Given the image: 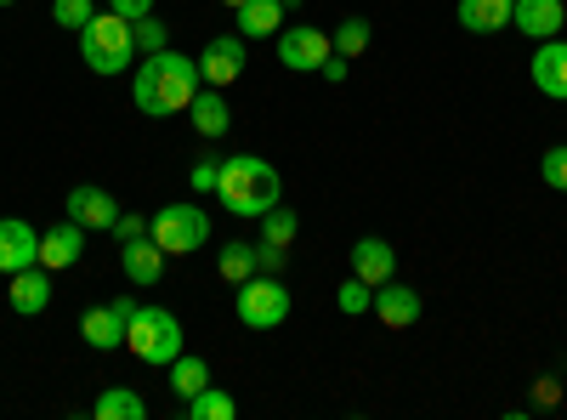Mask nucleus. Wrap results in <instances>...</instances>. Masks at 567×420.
I'll list each match as a JSON object with an SVG mask.
<instances>
[{"instance_id":"f257e3e1","label":"nucleus","mask_w":567,"mask_h":420,"mask_svg":"<svg viewBox=\"0 0 567 420\" xmlns=\"http://www.w3.org/2000/svg\"><path fill=\"white\" fill-rule=\"evenodd\" d=\"M199 58H187V52H148V58H136L131 69V103L148 114V120H171V114H187V103H194V91H199Z\"/></svg>"},{"instance_id":"f03ea898","label":"nucleus","mask_w":567,"mask_h":420,"mask_svg":"<svg viewBox=\"0 0 567 420\" xmlns=\"http://www.w3.org/2000/svg\"><path fill=\"white\" fill-rule=\"evenodd\" d=\"M216 199H221L227 216L261 222L272 205H284V176L261 154H227L221 160V176H216Z\"/></svg>"},{"instance_id":"7ed1b4c3","label":"nucleus","mask_w":567,"mask_h":420,"mask_svg":"<svg viewBox=\"0 0 567 420\" xmlns=\"http://www.w3.org/2000/svg\"><path fill=\"white\" fill-rule=\"evenodd\" d=\"M80 58H85V69L91 74H125V69H136V40H131V18H120V12H97L85 29H80Z\"/></svg>"},{"instance_id":"20e7f679","label":"nucleus","mask_w":567,"mask_h":420,"mask_svg":"<svg viewBox=\"0 0 567 420\" xmlns=\"http://www.w3.org/2000/svg\"><path fill=\"white\" fill-rule=\"evenodd\" d=\"M125 347L142 358V363H159L171 369L182 358V318L171 307H136L131 324H125Z\"/></svg>"},{"instance_id":"39448f33","label":"nucleus","mask_w":567,"mask_h":420,"mask_svg":"<svg viewBox=\"0 0 567 420\" xmlns=\"http://www.w3.org/2000/svg\"><path fill=\"white\" fill-rule=\"evenodd\" d=\"M148 239H154L165 256H194V250L210 245V216H205V205H194V199L159 205L154 222H148Z\"/></svg>"},{"instance_id":"423d86ee","label":"nucleus","mask_w":567,"mask_h":420,"mask_svg":"<svg viewBox=\"0 0 567 420\" xmlns=\"http://www.w3.org/2000/svg\"><path fill=\"white\" fill-rule=\"evenodd\" d=\"M290 318V290H284L278 273H256L239 285V324L245 330H278Z\"/></svg>"},{"instance_id":"0eeeda50","label":"nucleus","mask_w":567,"mask_h":420,"mask_svg":"<svg viewBox=\"0 0 567 420\" xmlns=\"http://www.w3.org/2000/svg\"><path fill=\"white\" fill-rule=\"evenodd\" d=\"M272 40H278V63L290 74H318L323 58L336 52V40H329L323 29H312V23H290V29H278Z\"/></svg>"},{"instance_id":"6e6552de","label":"nucleus","mask_w":567,"mask_h":420,"mask_svg":"<svg viewBox=\"0 0 567 420\" xmlns=\"http://www.w3.org/2000/svg\"><path fill=\"white\" fill-rule=\"evenodd\" d=\"M63 211H69L85 233H114V222H120V199H114L109 188H97V182H80V188H69Z\"/></svg>"},{"instance_id":"1a4fd4ad","label":"nucleus","mask_w":567,"mask_h":420,"mask_svg":"<svg viewBox=\"0 0 567 420\" xmlns=\"http://www.w3.org/2000/svg\"><path fill=\"white\" fill-rule=\"evenodd\" d=\"M528 74H534V91L550 103H567V40H534V58H528Z\"/></svg>"},{"instance_id":"9d476101","label":"nucleus","mask_w":567,"mask_h":420,"mask_svg":"<svg viewBox=\"0 0 567 420\" xmlns=\"http://www.w3.org/2000/svg\"><path fill=\"white\" fill-rule=\"evenodd\" d=\"M245 63H250L245 34H210V40H205V52H199V74H205V85H233V80L245 74Z\"/></svg>"},{"instance_id":"9b49d317","label":"nucleus","mask_w":567,"mask_h":420,"mask_svg":"<svg viewBox=\"0 0 567 420\" xmlns=\"http://www.w3.org/2000/svg\"><path fill=\"white\" fill-rule=\"evenodd\" d=\"M40 262V233L23 222V216H0V273H23Z\"/></svg>"},{"instance_id":"f8f14e48","label":"nucleus","mask_w":567,"mask_h":420,"mask_svg":"<svg viewBox=\"0 0 567 420\" xmlns=\"http://www.w3.org/2000/svg\"><path fill=\"white\" fill-rule=\"evenodd\" d=\"M165 262H171V256L148 239V233H142V239H125V245H120V273L131 278L136 290H154L159 278H165Z\"/></svg>"},{"instance_id":"ddd939ff","label":"nucleus","mask_w":567,"mask_h":420,"mask_svg":"<svg viewBox=\"0 0 567 420\" xmlns=\"http://www.w3.org/2000/svg\"><path fill=\"white\" fill-rule=\"evenodd\" d=\"M80 256H85V227H80L74 216H63L58 227L40 233V267H45V273H63V267H74Z\"/></svg>"},{"instance_id":"4468645a","label":"nucleus","mask_w":567,"mask_h":420,"mask_svg":"<svg viewBox=\"0 0 567 420\" xmlns=\"http://www.w3.org/2000/svg\"><path fill=\"white\" fill-rule=\"evenodd\" d=\"M52 278H58V273H45L40 262L23 267V273H12V290H7L12 313H18V318H40L45 307H52Z\"/></svg>"},{"instance_id":"2eb2a0df","label":"nucleus","mask_w":567,"mask_h":420,"mask_svg":"<svg viewBox=\"0 0 567 420\" xmlns=\"http://www.w3.org/2000/svg\"><path fill=\"white\" fill-rule=\"evenodd\" d=\"M374 318L386 324V330H409V324H420V290L398 285V278H386V285H374Z\"/></svg>"},{"instance_id":"dca6fc26","label":"nucleus","mask_w":567,"mask_h":420,"mask_svg":"<svg viewBox=\"0 0 567 420\" xmlns=\"http://www.w3.org/2000/svg\"><path fill=\"white\" fill-rule=\"evenodd\" d=\"M561 23H567L561 0H516V12H511V29L528 34V40H556Z\"/></svg>"},{"instance_id":"f3484780","label":"nucleus","mask_w":567,"mask_h":420,"mask_svg":"<svg viewBox=\"0 0 567 420\" xmlns=\"http://www.w3.org/2000/svg\"><path fill=\"white\" fill-rule=\"evenodd\" d=\"M187 114H194V131L205 136V143H221L227 125H233V109H227V98H221V85H199L194 103H187Z\"/></svg>"},{"instance_id":"a211bd4d","label":"nucleus","mask_w":567,"mask_h":420,"mask_svg":"<svg viewBox=\"0 0 567 420\" xmlns=\"http://www.w3.org/2000/svg\"><path fill=\"white\" fill-rule=\"evenodd\" d=\"M352 273L363 278V285H386V278H398V250L369 233V239L352 245Z\"/></svg>"},{"instance_id":"6ab92c4d","label":"nucleus","mask_w":567,"mask_h":420,"mask_svg":"<svg viewBox=\"0 0 567 420\" xmlns=\"http://www.w3.org/2000/svg\"><path fill=\"white\" fill-rule=\"evenodd\" d=\"M125 313L109 301V307H91L85 318H80V336H85V347H97V352H114V347H125Z\"/></svg>"},{"instance_id":"aec40b11","label":"nucleus","mask_w":567,"mask_h":420,"mask_svg":"<svg viewBox=\"0 0 567 420\" xmlns=\"http://www.w3.org/2000/svg\"><path fill=\"white\" fill-rule=\"evenodd\" d=\"M460 29L465 34H499L511 29V12H516V0H460Z\"/></svg>"},{"instance_id":"412c9836","label":"nucleus","mask_w":567,"mask_h":420,"mask_svg":"<svg viewBox=\"0 0 567 420\" xmlns=\"http://www.w3.org/2000/svg\"><path fill=\"white\" fill-rule=\"evenodd\" d=\"M284 29V0H245L239 7V34L245 40H272Z\"/></svg>"},{"instance_id":"4be33fe9","label":"nucleus","mask_w":567,"mask_h":420,"mask_svg":"<svg viewBox=\"0 0 567 420\" xmlns=\"http://www.w3.org/2000/svg\"><path fill=\"white\" fill-rule=\"evenodd\" d=\"M91 414L97 420H148V403H142L131 387H103L97 403H91Z\"/></svg>"},{"instance_id":"5701e85b","label":"nucleus","mask_w":567,"mask_h":420,"mask_svg":"<svg viewBox=\"0 0 567 420\" xmlns=\"http://www.w3.org/2000/svg\"><path fill=\"white\" fill-rule=\"evenodd\" d=\"M233 414H239V403H233L216 381L205 392H194V398H182V420H233Z\"/></svg>"},{"instance_id":"b1692460","label":"nucleus","mask_w":567,"mask_h":420,"mask_svg":"<svg viewBox=\"0 0 567 420\" xmlns=\"http://www.w3.org/2000/svg\"><path fill=\"white\" fill-rule=\"evenodd\" d=\"M216 273L227 278L233 290L245 285V278H256L261 267H256V245H221V256H216Z\"/></svg>"},{"instance_id":"393cba45","label":"nucleus","mask_w":567,"mask_h":420,"mask_svg":"<svg viewBox=\"0 0 567 420\" xmlns=\"http://www.w3.org/2000/svg\"><path fill=\"white\" fill-rule=\"evenodd\" d=\"M296 233H301V216L290 205H272L261 216V245H278V250H290L296 245Z\"/></svg>"},{"instance_id":"a878e982","label":"nucleus","mask_w":567,"mask_h":420,"mask_svg":"<svg viewBox=\"0 0 567 420\" xmlns=\"http://www.w3.org/2000/svg\"><path fill=\"white\" fill-rule=\"evenodd\" d=\"M205 387H210V363L182 352V358L171 363V392H176V398H194V392H205Z\"/></svg>"},{"instance_id":"bb28decb","label":"nucleus","mask_w":567,"mask_h":420,"mask_svg":"<svg viewBox=\"0 0 567 420\" xmlns=\"http://www.w3.org/2000/svg\"><path fill=\"white\" fill-rule=\"evenodd\" d=\"M369 34H374L369 18H341V29L329 34V40H336V52H341V58H363V52H369Z\"/></svg>"},{"instance_id":"cd10ccee","label":"nucleus","mask_w":567,"mask_h":420,"mask_svg":"<svg viewBox=\"0 0 567 420\" xmlns=\"http://www.w3.org/2000/svg\"><path fill=\"white\" fill-rule=\"evenodd\" d=\"M131 40H136V58H148V52H165V45H171V34H165V23H159L154 12L131 23Z\"/></svg>"},{"instance_id":"c85d7f7f","label":"nucleus","mask_w":567,"mask_h":420,"mask_svg":"<svg viewBox=\"0 0 567 420\" xmlns=\"http://www.w3.org/2000/svg\"><path fill=\"white\" fill-rule=\"evenodd\" d=\"M336 307H341L347 318H358V313H369V307H374V285H363V278L352 273V278H347V285L336 290Z\"/></svg>"},{"instance_id":"c756f323","label":"nucleus","mask_w":567,"mask_h":420,"mask_svg":"<svg viewBox=\"0 0 567 420\" xmlns=\"http://www.w3.org/2000/svg\"><path fill=\"white\" fill-rule=\"evenodd\" d=\"M52 18H58V29H85L91 18H97V0H52Z\"/></svg>"},{"instance_id":"7c9ffc66","label":"nucleus","mask_w":567,"mask_h":420,"mask_svg":"<svg viewBox=\"0 0 567 420\" xmlns=\"http://www.w3.org/2000/svg\"><path fill=\"white\" fill-rule=\"evenodd\" d=\"M539 176H545V188L567 194V143H556V148L539 154Z\"/></svg>"},{"instance_id":"2f4dec72","label":"nucleus","mask_w":567,"mask_h":420,"mask_svg":"<svg viewBox=\"0 0 567 420\" xmlns=\"http://www.w3.org/2000/svg\"><path fill=\"white\" fill-rule=\"evenodd\" d=\"M216 176H221V160H199L194 165V194H216Z\"/></svg>"},{"instance_id":"473e14b6","label":"nucleus","mask_w":567,"mask_h":420,"mask_svg":"<svg viewBox=\"0 0 567 420\" xmlns=\"http://www.w3.org/2000/svg\"><path fill=\"white\" fill-rule=\"evenodd\" d=\"M142 233H148V216H125V211H120V222H114V239L125 245V239H142Z\"/></svg>"},{"instance_id":"72a5a7b5","label":"nucleus","mask_w":567,"mask_h":420,"mask_svg":"<svg viewBox=\"0 0 567 420\" xmlns=\"http://www.w3.org/2000/svg\"><path fill=\"white\" fill-rule=\"evenodd\" d=\"M534 403H539V409L561 403V381H556V376H539V381H534Z\"/></svg>"},{"instance_id":"f704fd0d","label":"nucleus","mask_w":567,"mask_h":420,"mask_svg":"<svg viewBox=\"0 0 567 420\" xmlns=\"http://www.w3.org/2000/svg\"><path fill=\"white\" fill-rule=\"evenodd\" d=\"M109 12H120V18L136 23V18H148V12H154V0H109Z\"/></svg>"},{"instance_id":"c9c22d12","label":"nucleus","mask_w":567,"mask_h":420,"mask_svg":"<svg viewBox=\"0 0 567 420\" xmlns=\"http://www.w3.org/2000/svg\"><path fill=\"white\" fill-rule=\"evenodd\" d=\"M284 256H290V250H278V245H256V267H261V273H284Z\"/></svg>"},{"instance_id":"e433bc0d","label":"nucleus","mask_w":567,"mask_h":420,"mask_svg":"<svg viewBox=\"0 0 567 420\" xmlns=\"http://www.w3.org/2000/svg\"><path fill=\"white\" fill-rule=\"evenodd\" d=\"M347 63H352V58H341V52H329V58H323V69H318V74H323V80H329V85H341V80H347Z\"/></svg>"},{"instance_id":"4c0bfd02","label":"nucleus","mask_w":567,"mask_h":420,"mask_svg":"<svg viewBox=\"0 0 567 420\" xmlns=\"http://www.w3.org/2000/svg\"><path fill=\"white\" fill-rule=\"evenodd\" d=\"M221 7H227V12H239V7H245V0H221Z\"/></svg>"},{"instance_id":"58836bf2","label":"nucleus","mask_w":567,"mask_h":420,"mask_svg":"<svg viewBox=\"0 0 567 420\" xmlns=\"http://www.w3.org/2000/svg\"><path fill=\"white\" fill-rule=\"evenodd\" d=\"M0 7H12V0H0Z\"/></svg>"}]
</instances>
